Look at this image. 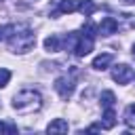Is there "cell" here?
Instances as JSON below:
<instances>
[{
  "mask_svg": "<svg viewBox=\"0 0 135 135\" xmlns=\"http://www.w3.org/2000/svg\"><path fill=\"white\" fill-rule=\"evenodd\" d=\"M13 108L19 112V114H30V112H38L42 108V97L38 91L34 89H23L15 95L13 99Z\"/></svg>",
  "mask_w": 135,
  "mask_h": 135,
  "instance_id": "cell-1",
  "label": "cell"
},
{
  "mask_svg": "<svg viewBox=\"0 0 135 135\" xmlns=\"http://www.w3.org/2000/svg\"><path fill=\"white\" fill-rule=\"evenodd\" d=\"M8 44H11V49H13V51L25 53V51H30V49L36 44V34H32L30 30L19 32V30L15 27V32H13V34H11V38H8Z\"/></svg>",
  "mask_w": 135,
  "mask_h": 135,
  "instance_id": "cell-2",
  "label": "cell"
},
{
  "mask_svg": "<svg viewBox=\"0 0 135 135\" xmlns=\"http://www.w3.org/2000/svg\"><path fill=\"white\" fill-rule=\"evenodd\" d=\"M74 89H76V84H74V80L68 78V76H61V78L55 80V91L59 93L61 99H70V97L74 95Z\"/></svg>",
  "mask_w": 135,
  "mask_h": 135,
  "instance_id": "cell-3",
  "label": "cell"
},
{
  "mask_svg": "<svg viewBox=\"0 0 135 135\" xmlns=\"http://www.w3.org/2000/svg\"><path fill=\"white\" fill-rule=\"evenodd\" d=\"M112 78L118 82V84H127L131 78H133V70L127 65V63H120V65H114L112 70Z\"/></svg>",
  "mask_w": 135,
  "mask_h": 135,
  "instance_id": "cell-4",
  "label": "cell"
},
{
  "mask_svg": "<svg viewBox=\"0 0 135 135\" xmlns=\"http://www.w3.org/2000/svg\"><path fill=\"white\" fill-rule=\"evenodd\" d=\"M116 30H118V21L114 17H105L97 25V34L99 36H112V34H116Z\"/></svg>",
  "mask_w": 135,
  "mask_h": 135,
  "instance_id": "cell-5",
  "label": "cell"
},
{
  "mask_svg": "<svg viewBox=\"0 0 135 135\" xmlns=\"http://www.w3.org/2000/svg\"><path fill=\"white\" fill-rule=\"evenodd\" d=\"M112 59H114L112 53H101V55H97V57L93 59V68H95V70H105V68L112 63Z\"/></svg>",
  "mask_w": 135,
  "mask_h": 135,
  "instance_id": "cell-6",
  "label": "cell"
},
{
  "mask_svg": "<svg viewBox=\"0 0 135 135\" xmlns=\"http://www.w3.org/2000/svg\"><path fill=\"white\" fill-rule=\"evenodd\" d=\"M68 120H63V118H55L49 127H46V131L49 133H68Z\"/></svg>",
  "mask_w": 135,
  "mask_h": 135,
  "instance_id": "cell-7",
  "label": "cell"
},
{
  "mask_svg": "<svg viewBox=\"0 0 135 135\" xmlns=\"http://www.w3.org/2000/svg\"><path fill=\"white\" fill-rule=\"evenodd\" d=\"M114 124H116V114H114V108H105L101 129H114Z\"/></svg>",
  "mask_w": 135,
  "mask_h": 135,
  "instance_id": "cell-8",
  "label": "cell"
},
{
  "mask_svg": "<svg viewBox=\"0 0 135 135\" xmlns=\"http://www.w3.org/2000/svg\"><path fill=\"white\" fill-rule=\"evenodd\" d=\"M76 11H80L84 17H91L95 11H97V4L93 2V0H80V4H78V8Z\"/></svg>",
  "mask_w": 135,
  "mask_h": 135,
  "instance_id": "cell-9",
  "label": "cell"
},
{
  "mask_svg": "<svg viewBox=\"0 0 135 135\" xmlns=\"http://www.w3.org/2000/svg\"><path fill=\"white\" fill-rule=\"evenodd\" d=\"M59 46H61V40H59V36L51 34V36H46V38H44V49H46L49 53H55V51H59Z\"/></svg>",
  "mask_w": 135,
  "mask_h": 135,
  "instance_id": "cell-10",
  "label": "cell"
},
{
  "mask_svg": "<svg viewBox=\"0 0 135 135\" xmlns=\"http://www.w3.org/2000/svg\"><path fill=\"white\" fill-rule=\"evenodd\" d=\"M78 8V2L76 0H59V13H74Z\"/></svg>",
  "mask_w": 135,
  "mask_h": 135,
  "instance_id": "cell-11",
  "label": "cell"
},
{
  "mask_svg": "<svg viewBox=\"0 0 135 135\" xmlns=\"http://www.w3.org/2000/svg\"><path fill=\"white\" fill-rule=\"evenodd\" d=\"M124 122H127V127H135V103L127 105V110H124Z\"/></svg>",
  "mask_w": 135,
  "mask_h": 135,
  "instance_id": "cell-12",
  "label": "cell"
},
{
  "mask_svg": "<svg viewBox=\"0 0 135 135\" xmlns=\"http://www.w3.org/2000/svg\"><path fill=\"white\" fill-rule=\"evenodd\" d=\"M114 101H116V97H114L112 91H103L101 93V105L103 108H114Z\"/></svg>",
  "mask_w": 135,
  "mask_h": 135,
  "instance_id": "cell-13",
  "label": "cell"
},
{
  "mask_svg": "<svg viewBox=\"0 0 135 135\" xmlns=\"http://www.w3.org/2000/svg\"><path fill=\"white\" fill-rule=\"evenodd\" d=\"M8 80H11V72L6 68H0V89H4L8 84Z\"/></svg>",
  "mask_w": 135,
  "mask_h": 135,
  "instance_id": "cell-14",
  "label": "cell"
},
{
  "mask_svg": "<svg viewBox=\"0 0 135 135\" xmlns=\"http://www.w3.org/2000/svg\"><path fill=\"white\" fill-rule=\"evenodd\" d=\"M124 4H135V0H122Z\"/></svg>",
  "mask_w": 135,
  "mask_h": 135,
  "instance_id": "cell-15",
  "label": "cell"
},
{
  "mask_svg": "<svg viewBox=\"0 0 135 135\" xmlns=\"http://www.w3.org/2000/svg\"><path fill=\"white\" fill-rule=\"evenodd\" d=\"M133 57H135V44H133Z\"/></svg>",
  "mask_w": 135,
  "mask_h": 135,
  "instance_id": "cell-16",
  "label": "cell"
},
{
  "mask_svg": "<svg viewBox=\"0 0 135 135\" xmlns=\"http://www.w3.org/2000/svg\"><path fill=\"white\" fill-rule=\"evenodd\" d=\"M0 40H2V34H0Z\"/></svg>",
  "mask_w": 135,
  "mask_h": 135,
  "instance_id": "cell-17",
  "label": "cell"
},
{
  "mask_svg": "<svg viewBox=\"0 0 135 135\" xmlns=\"http://www.w3.org/2000/svg\"><path fill=\"white\" fill-rule=\"evenodd\" d=\"M133 78H135V76H133Z\"/></svg>",
  "mask_w": 135,
  "mask_h": 135,
  "instance_id": "cell-18",
  "label": "cell"
}]
</instances>
